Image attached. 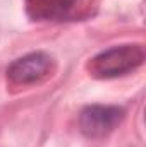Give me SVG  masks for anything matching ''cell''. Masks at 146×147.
<instances>
[{"instance_id":"1","label":"cell","mask_w":146,"mask_h":147,"mask_svg":"<svg viewBox=\"0 0 146 147\" xmlns=\"http://www.w3.org/2000/svg\"><path fill=\"white\" fill-rule=\"evenodd\" d=\"M145 57V48L141 45H122L98 53L88 67L89 72L98 79H112L141 67Z\"/></svg>"},{"instance_id":"2","label":"cell","mask_w":146,"mask_h":147,"mask_svg":"<svg viewBox=\"0 0 146 147\" xmlns=\"http://www.w3.org/2000/svg\"><path fill=\"white\" fill-rule=\"evenodd\" d=\"M122 120H124V110L119 106L91 105L81 111L79 127L86 137L100 139L113 132Z\"/></svg>"},{"instance_id":"4","label":"cell","mask_w":146,"mask_h":147,"mask_svg":"<svg viewBox=\"0 0 146 147\" xmlns=\"http://www.w3.org/2000/svg\"><path fill=\"white\" fill-rule=\"evenodd\" d=\"M33 21H71L79 16L83 0H24Z\"/></svg>"},{"instance_id":"3","label":"cell","mask_w":146,"mask_h":147,"mask_svg":"<svg viewBox=\"0 0 146 147\" xmlns=\"http://www.w3.org/2000/svg\"><path fill=\"white\" fill-rule=\"evenodd\" d=\"M53 58L45 51H33L12 62L7 69V77L14 84H36L53 72Z\"/></svg>"}]
</instances>
